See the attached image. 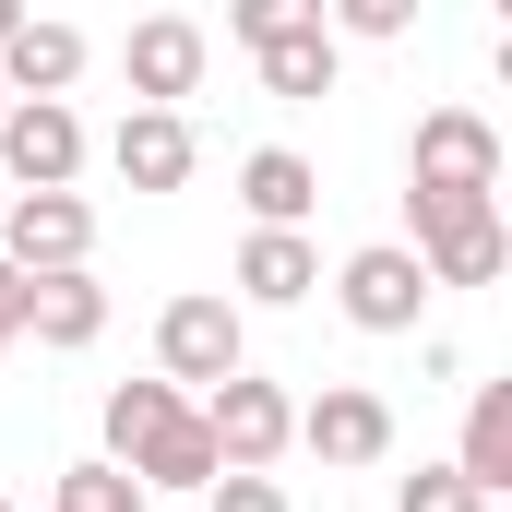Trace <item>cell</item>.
Masks as SVG:
<instances>
[{"label": "cell", "instance_id": "6da1fadb", "mask_svg": "<svg viewBox=\"0 0 512 512\" xmlns=\"http://www.w3.org/2000/svg\"><path fill=\"white\" fill-rule=\"evenodd\" d=\"M108 465H120L131 489H215V477H227L215 441H203V417L167 382H120L108 393Z\"/></svg>", "mask_w": 512, "mask_h": 512}, {"label": "cell", "instance_id": "7a4b0ae2", "mask_svg": "<svg viewBox=\"0 0 512 512\" xmlns=\"http://www.w3.org/2000/svg\"><path fill=\"white\" fill-rule=\"evenodd\" d=\"M405 215H417V274H429V286H489V274L512 262V227H501V203L405 191Z\"/></svg>", "mask_w": 512, "mask_h": 512}, {"label": "cell", "instance_id": "3957f363", "mask_svg": "<svg viewBox=\"0 0 512 512\" xmlns=\"http://www.w3.org/2000/svg\"><path fill=\"white\" fill-rule=\"evenodd\" d=\"M227 24H239V48L262 60L274 96H334V24L310 0H239Z\"/></svg>", "mask_w": 512, "mask_h": 512}, {"label": "cell", "instance_id": "277c9868", "mask_svg": "<svg viewBox=\"0 0 512 512\" xmlns=\"http://www.w3.org/2000/svg\"><path fill=\"white\" fill-rule=\"evenodd\" d=\"M191 417H203V441H215V465H227V477H262V465L298 441V405H286L274 382H251V370H239V382H215Z\"/></svg>", "mask_w": 512, "mask_h": 512}, {"label": "cell", "instance_id": "5b68a950", "mask_svg": "<svg viewBox=\"0 0 512 512\" xmlns=\"http://www.w3.org/2000/svg\"><path fill=\"white\" fill-rule=\"evenodd\" d=\"M405 191L489 203V191H501V131L477 120V108H429V120H417V155H405Z\"/></svg>", "mask_w": 512, "mask_h": 512}, {"label": "cell", "instance_id": "8992f818", "mask_svg": "<svg viewBox=\"0 0 512 512\" xmlns=\"http://www.w3.org/2000/svg\"><path fill=\"white\" fill-rule=\"evenodd\" d=\"M155 358H167V393L179 382H239V370H251V334H239V310H227V298H215V286H203V298H167V322H155Z\"/></svg>", "mask_w": 512, "mask_h": 512}, {"label": "cell", "instance_id": "52a82bcc", "mask_svg": "<svg viewBox=\"0 0 512 512\" xmlns=\"http://www.w3.org/2000/svg\"><path fill=\"white\" fill-rule=\"evenodd\" d=\"M96 251V215L72 203V191H12V215H0V262L36 286V274H84Z\"/></svg>", "mask_w": 512, "mask_h": 512}, {"label": "cell", "instance_id": "ba28073f", "mask_svg": "<svg viewBox=\"0 0 512 512\" xmlns=\"http://www.w3.org/2000/svg\"><path fill=\"white\" fill-rule=\"evenodd\" d=\"M334 298H346V322L358 334H417V298H429V274H417V251H358L346 274H334Z\"/></svg>", "mask_w": 512, "mask_h": 512}, {"label": "cell", "instance_id": "9c48e42d", "mask_svg": "<svg viewBox=\"0 0 512 512\" xmlns=\"http://www.w3.org/2000/svg\"><path fill=\"white\" fill-rule=\"evenodd\" d=\"M131 96H143V108H179V96H191V84H203V60H215V36H203V24H191V12H155V24H131Z\"/></svg>", "mask_w": 512, "mask_h": 512}, {"label": "cell", "instance_id": "30bf717a", "mask_svg": "<svg viewBox=\"0 0 512 512\" xmlns=\"http://www.w3.org/2000/svg\"><path fill=\"white\" fill-rule=\"evenodd\" d=\"M298 441L322 453V465H382L393 453V405L358 382H322V405H298Z\"/></svg>", "mask_w": 512, "mask_h": 512}, {"label": "cell", "instance_id": "8fae6325", "mask_svg": "<svg viewBox=\"0 0 512 512\" xmlns=\"http://www.w3.org/2000/svg\"><path fill=\"white\" fill-rule=\"evenodd\" d=\"M0 167H12L24 191H72L84 120H72V108H0Z\"/></svg>", "mask_w": 512, "mask_h": 512}, {"label": "cell", "instance_id": "7c38bea8", "mask_svg": "<svg viewBox=\"0 0 512 512\" xmlns=\"http://www.w3.org/2000/svg\"><path fill=\"white\" fill-rule=\"evenodd\" d=\"M108 167H120L131 191H179V179H191V120H179V108H131L120 143H108Z\"/></svg>", "mask_w": 512, "mask_h": 512}, {"label": "cell", "instance_id": "4fadbf2b", "mask_svg": "<svg viewBox=\"0 0 512 512\" xmlns=\"http://www.w3.org/2000/svg\"><path fill=\"white\" fill-rule=\"evenodd\" d=\"M24 334H36V346H96V334H108V286H96V274H36Z\"/></svg>", "mask_w": 512, "mask_h": 512}, {"label": "cell", "instance_id": "5bb4252c", "mask_svg": "<svg viewBox=\"0 0 512 512\" xmlns=\"http://www.w3.org/2000/svg\"><path fill=\"white\" fill-rule=\"evenodd\" d=\"M453 477H465L477 501L512 489V382H489L477 405H465V453H453Z\"/></svg>", "mask_w": 512, "mask_h": 512}, {"label": "cell", "instance_id": "9a60e30c", "mask_svg": "<svg viewBox=\"0 0 512 512\" xmlns=\"http://www.w3.org/2000/svg\"><path fill=\"white\" fill-rule=\"evenodd\" d=\"M239 203H251L262 227H286V239H298V215L322 203V179H310V155H286V143H262L251 167H239Z\"/></svg>", "mask_w": 512, "mask_h": 512}, {"label": "cell", "instance_id": "2e32d148", "mask_svg": "<svg viewBox=\"0 0 512 512\" xmlns=\"http://www.w3.org/2000/svg\"><path fill=\"white\" fill-rule=\"evenodd\" d=\"M239 286H251L262 310H298V298L322 286V251H310V239H286V227H262L251 251H239Z\"/></svg>", "mask_w": 512, "mask_h": 512}, {"label": "cell", "instance_id": "e0dca14e", "mask_svg": "<svg viewBox=\"0 0 512 512\" xmlns=\"http://www.w3.org/2000/svg\"><path fill=\"white\" fill-rule=\"evenodd\" d=\"M60 512H143V489H131L120 465H72L60 477Z\"/></svg>", "mask_w": 512, "mask_h": 512}, {"label": "cell", "instance_id": "ac0fdd59", "mask_svg": "<svg viewBox=\"0 0 512 512\" xmlns=\"http://www.w3.org/2000/svg\"><path fill=\"white\" fill-rule=\"evenodd\" d=\"M393 512H489V501H477V489H465L453 465H417V477L393 489Z\"/></svg>", "mask_w": 512, "mask_h": 512}, {"label": "cell", "instance_id": "d6986e66", "mask_svg": "<svg viewBox=\"0 0 512 512\" xmlns=\"http://www.w3.org/2000/svg\"><path fill=\"white\" fill-rule=\"evenodd\" d=\"M203 512H286V489H274V477H215Z\"/></svg>", "mask_w": 512, "mask_h": 512}, {"label": "cell", "instance_id": "ffe728a7", "mask_svg": "<svg viewBox=\"0 0 512 512\" xmlns=\"http://www.w3.org/2000/svg\"><path fill=\"white\" fill-rule=\"evenodd\" d=\"M346 36H405V0H346Z\"/></svg>", "mask_w": 512, "mask_h": 512}, {"label": "cell", "instance_id": "44dd1931", "mask_svg": "<svg viewBox=\"0 0 512 512\" xmlns=\"http://www.w3.org/2000/svg\"><path fill=\"white\" fill-rule=\"evenodd\" d=\"M24 298H36V286H24V274H12V262H0V346H12V334H24Z\"/></svg>", "mask_w": 512, "mask_h": 512}, {"label": "cell", "instance_id": "7402d4cb", "mask_svg": "<svg viewBox=\"0 0 512 512\" xmlns=\"http://www.w3.org/2000/svg\"><path fill=\"white\" fill-rule=\"evenodd\" d=\"M12 24H24V12H12V0H0V48H12Z\"/></svg>", "mask_w": 512, "mask_h": 512}, {"label": "cell", "instance_id": "603a6c76", "mask_svg": "<svg viewBox=\"0 0 512 512\" xmlns=\"http://www.w3.org/2000/svg\"><path fill=\"white\" fill-rule=\"evenodd\" d=\"M0 108H12V96H0Z\"/></svg>", "mask_w": 512, "mask_h": 512}, {"label": "cell", "instance_id": "cb8c5ba5", "mask_svg": "<svg viewBox=\"0 0 512 512\" xmlns=\"http://www.w3.org/2000/svg\"><path fill=\"white\" fill-rule=\"evenodd\" d=\"M0 512H12V501H0Z\"/></svg>", "mask_w": 512, "mask_h": 512}]
</instances>
